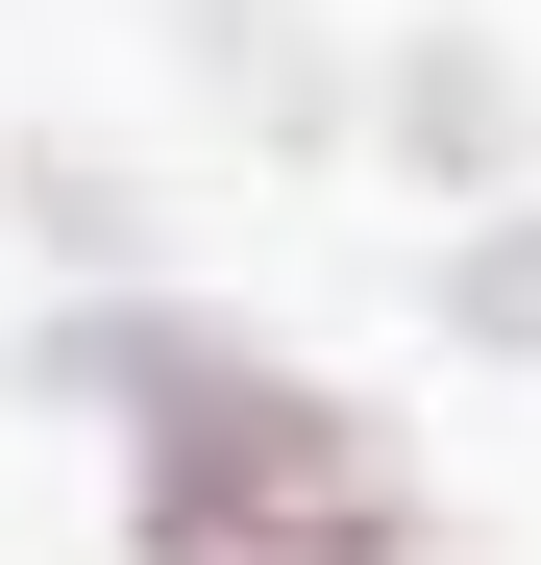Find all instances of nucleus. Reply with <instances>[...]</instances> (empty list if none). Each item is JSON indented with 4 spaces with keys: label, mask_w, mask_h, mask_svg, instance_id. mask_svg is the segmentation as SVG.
<instances>
[{
    "label": "nucleus",
    "mask_w": 541,
    "mask_h": 565,
    "mask_svg": "<svg viewBox=\"0 0 541 565\" xmlns=\"http://www.w3.org/2000/svg\"><path fill=\"white\" fill-rule=\"evenodd\" d=\"M443 320H468V344H541V222H468V270H443Z\"/></svg>",
    "instance_id": "obj_3"
},
{
    "label": "nucleus",
    "mask_w": 541,
    "mask_h": 565,
    "mask_svg": "<svg viewBox=\"0 0 541 565\" xmlns=\"http://www.w3.org/2000/svg\"><path fill=\"white\" fill-rule=\"evenodd\" d=\"M50 369L124 418V565H418L394 443L344 418L320 369H270L246 320L99 296V320H50Z\"/></svg>",
    "instance_id": "obj_1"
},
{
    "label": "nucleus",
    "mask_w": 541,
    "mask_h": 565,
    "mask_svg": "<svg viewBox=\"0 0 541 565\" xmlns=\"http://www.w3.org/2000/svg\"><path fill=\"white\" fill-rule=\"evenodd\" d=\"M394 172H443V198H492V172H517V74H492L468 25L394 50Z\"/></svg>",
    "instance_id": "obj_2"
}]
</instances>
